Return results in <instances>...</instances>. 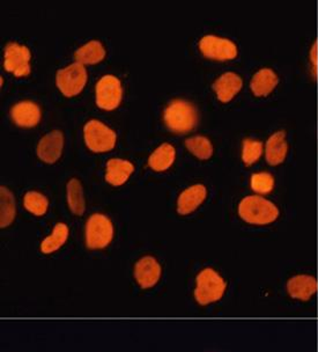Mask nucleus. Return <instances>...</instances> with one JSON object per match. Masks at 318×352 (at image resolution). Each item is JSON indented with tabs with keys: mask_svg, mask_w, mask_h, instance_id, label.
<instances>
[{
	"mask_svg": "<svg viewBox=\"0 0 318 352\" xmlns=\"http://www.w3.org/2000/svg\"><path fill=\"white\" fill-rule=\"evenodd\" d=\"M238 214L245 223L269 225L278 219L279 209L275 203L262 196H247L238 204Z\"/></svg>",
	"mask_w": 318,
	"mask_h": 352,
	"instance_id": "1",
	"label": "nucleus"
},
{
	"mask_svg": "<svg viewBox=\"0 0 318 352\" xmlns=\"http://www.w3.org/2000/svg\"><path fill=\"white\" fill-rule=\"evenodd\" d=\"M166 125L170 131L184 135L192 131L198 124V113L194 104L184 100H174L163 114Z\"/></svg>",
	"mask_w": 318,
	"mask_h": 352,
	"instance_id": "2",
	"label": "nucleus"
},
{
	"mask_svg": "<svg viewBox=\"0 0 318 352\" xmlns=\"http://www.w3.org/2000/svg\"><path fill=\"white\" fill-rule=\"evenodd\" d=\"M197 286L194 298L201 305H209L219 301L226 291V282L213 269H204L197 276Z\"/></svg>",
	"mask_w": 318,
	"mask_h": 352,
	"instance_id": "3",
	"label": "nucleus"
},
{
	"mask_svg": "<svg viewBox=\"0 0 318 352\" xmlns=\"http://www.w3.org/2000/svg\"><path fill=\"white\" fill-rule=\"evenodd\" d=\"M84 143L95 153H103L113 150L116 145V132L108 128L102 122L92 120L84 128Z\"/></svg>",
	"mask_w": 318,
	"mask_h": 352,
	"instance_id": "4",
	"label": "nucleus"
},
{
	"mask_svg": "<svg viewBox=\"0 0 318 352\" xmlns=\"http://www.w3.org/2000/svg\"><path fill=\"white\" fill-rule=\"evenodd\" d=\"M113 236V223L101 213L91 216L86 225V245L91 250H102L109 245Z\"/></svg>",
	"mask_w": 318,
	"mask_h": 352,
	"instance_id": "5",
	"label": "nucleus"
},
{
	"mask_svg": "<svg viewBox=\"0 0 318 352\" xmlns=\"http://www.w3.org/2000/svg\"><path fill=\"white\" fill-rule=\"evenodd\" d=\"M87 82V70L82 64L73 63L65 69L57 71L56 84L59 91L67 96L72 98L79 94L84 89Z\"/></svg>",
	"mask_w": 318,
	"mask_h": 352,
	"instance_id": "6",
	"label": "nucleus"
},
{
	"mask_svg": "<svg viewBox=\"0 0 318 352\" xmlns=\"http://www.w3.org/2000/svg\"><path fill=\"white\" fill-rule=\"evenodd\" d=\"M199 50L206 58L226 62L238 57V47L228 38L206 35L199 41Z\"/></svg>",
	"mask_w": 318,
	"mask_h": 352,
	"instance_id": "7",
	"label": "nucleus"
},
{
	"mask_svg": "<svg viewBox=\"0 0 318 352\" xmlns=\"http://www.w3.org/2000/svg\"><path fill=\"white\" fill-rule=\"evenodd\" d=\"M123 89L121 81L111 74H106L96 85V104L101 109H116L122 101Z\"/></svg>",
	"mask_w": 318,
	"mask_h": 352,
	"instance_id": "8",
	"label": "nucleus"
},
{
	"mask_svg": "<svg viewBox=\"0 0 318 352\" xmlns=\"http://www.w3.org/2000/svg\"><path fill=\"white\" fill-rule=\"evenodd\" d=\"M30 49L25 45L12 42L5 48L4 67L8 72L14 74L15 77H27L30 74Z\"/></svg>",
	"mask_w": 318,
	"mask_h": 352,
	"instance_id": "9",
	"label": "nucleus"
},
{
	"mask_svg": "<svg viewBox=\"0 0 318 352\" xmlns=\"http://www.w3.org/2000/svg\"><path fill=\"white\" fill-rule=\"evenodd\" d=\"M64 136L58 130L50 132L40 140L37 145V155L42 162L55 164L62 155Z\"/></svg>",
	"mask_w": 318,
	"mask_h": 352,
	"instance_id": "10",
	"label": "nucleus"
},
{
	"mask_svg": "<svg viewBox=\"0 0 318 352\" xmlns=\"http://www.w3.org/2000/svg\"><path fill=\"white\" fill-rule=\"evenodd\" d=\"M135 276L141 289H150L161 277V265L154 257H143L135 264Z\"/></svg>",
	"mask_w": 318,
	"mask_h": 352,
	"instance_id": "11",
	"label": "nucleus"
},
{
	"mask_svg": "<svg viewBox=\"0 0 318 352\" xmlns=\"http://www.w3.org/2000/svg\"><path fill=\"white\" fill-rule=\"evenodd\" d=\"M243 86V81L238 74L234 72H226L221 74L213 84V89L216 98L223 103H228L238 96Z\"/></svg>",
	"mask_w": 318,
	"mask_h": 352,
	"instance_id": "12",
	"label": "nucleus"
},
{
	"mask_svg": "<svg viewBox=\"0 0 318 352\" xmlns=\"http://www.w3.org/2000/svg\"><path fill=\"white\" fill-rule=\"evenodd\" d=\"M207 197V189L204 184H194L179 195L177 199V212L187 216L194 212Z\"/></svg>",
	"mask_w": 318,
	"mask_h": 352,
	"instance_id": "13",
	"label": "nucleus"
},
{
	"mask_svg": "<svg viewBox=\"0 0 318 352\" xmlns=\"http://www.w3.org/2000/svg\"><path fill=\"white\" fill-rule=\"evenodd\" d=\"M11 116L15 124L22 128H34L41 121V109L36 103L32 101H21L16 103L11 110Z\"/></svg>",
	"mask_w": 318,
	"mask_h": 352,
	"instance_id": "14",
	"label": "nucleus"
},
{
	"mask_svg": "<svg viewBox=\"0 0 318 352\" xmlns=\"http://www.w3.org/2000/svg\"><path fill=\"white\" fill-rule=\"evenodd\" d=\"M288 153V143L286 140V132L284 130L277 131L269 137L265 144V158L269 165L278 166L285 162Z\"/></svg>",
	"mask_w": 318,
	"mask_h": 352,
	"instance_id": "15",
	"label": "nucleus"
},
{
	"mask_svg": "<svg viewBox=\"0 0 318 352\" xmlns=\"http://www.w3.org/2000/svg\"><path fill=\"white\" fill-rule=\"evenodd\" d=\"M317 287V280L308 275L295 276L287 283L289 296L299 300H309L316 294Z\"/></svg>",
	"mask_w": 318,
	"mask_h": 352,
	"instance_id": "16",
	"label": "nucleus"
},
{
	"mask_svg": "<svg viewBox=\"0 0 318 352\" xmlns=\"http://www.w3.org/2000/svg\"><path fill=\"white\" fill-rule=\"evenodd\" d=\"M278 84V74L275 71L262 69L255 74L250 81V89L257 98H265L275 91Z\"/></svg>",
	"mask_w": 318,
	"mask_h": 352,
	"instance_id": "17",
	"label": "nucleus"
},
{
	"mask_svg": "<svg viewBox=\"0 0 318 352\" xmlns=\"http://www.w3.org/2000/svg\"><path fill=\"white\" fill-rule=\"evenodd\" d=\"M135 172V166L131 162L122 159H111L106 162V181L115 187L124 184Z\"/></svg>",
	"mask_w": 318,
	"mask_h": 352,
	"instance_id": "18",
	"label": "nucleus"
},
{
	"mask_svg": "<svg viewBox=\"0 0 318 352\" xmlns=\"http://www.w3.org/2000/svg\"><path fill=\"white\" fill-rule=\"evenodd\" d=\"M106 57V49L99 41H91L74 52L76 62L82 65H93L102 62Z\"/></svg>",
	"mask_w": 318,
	"mask_h": 352,
	"instance_id": "19",
	"label": "nucleus"
},
{
	"mask_svg": "<svg viewBox=\"0 0 318 352\" xmlns=\"http://www.w3.org/2000/svg\"><path fill=\"white\" fill-rule=\"evenodd\" d=\"M175 148L170 144L165 143L157 147L148 158V165L155 172H165L175 162Z\"/></svg>",
	"mask_w": 318,
	"mask_h": 352,
	"instance_id": "20",
	"label": "nucleus"
},
{
	"mask_svg": "<svg viewBox=\"0 0 318 352\" xmlns=\"http://www.w3.org/2000/svg\"><path fill=\"white\" fill-rule=\"evenodd\" d=\"M15 218L14 196L8 188L0 187V228H8Z\"/></svg>",
	"mask_w": 318,
	"mask_h": 352,
	"instance_id": "21",
	"label": "nucleus"
},
{
	"mask_svg": "<svg viewBox=\"0 0 318 352\" xmlns=\"http://www.w3.org/2000/svg\"><path fill=\"white\" fill-rule=\"evenodd\" d=\"M67 204L76 216H82L84 212V197L80 181L72 179L66 187Z\"/></svg>",
	"mask_w": 318,
	"mask_h": 352,
	"instance_id": "22",
	"label": "nucleus"
},
{
	"mask_svg": "<svg viewBox=\"0 0 318 352\" xmlns=\"http://www.w3.org/2000/svg\"><path fill=\"white\" fill-rule=\"evenodd\" d=\"M69 228L63 223H58L54 228L52 234L44 239L41 243V250L44 254H52L58 250L69 238Z\"/></svg>",
	"mask_w": 318,
	"mask_h": 352,
	"instance_id": "23",
	"label": "nucleus"
},
{
	"mask_svg": "<svg viewBox=\"0 0 318 352\" xmlns=\"http://www.w3.org/2000/svg\"><path fill=\"white\" fill-rule=\"evenodd\" d=\"M185 146L194 157H197L201 160H209L212 157L213 145L206 137H191L185 140Z\"/></svg>",
	"mask_w": 318,
	"mask_h": 352,
	"instance_id": "24",
	"label": "nucleus"
},
{
	"mask_svg": "<svg viewBox=\"0 0 318 352\" xmlns=\"http://www.w3.org/2000/svg\"><path fill=\"white\" fill-rule=\"evenodd\" d=\"M23 204L30 213L41 217L47 212L49 202L44 195L37 191H28L23 198Z\"/></svg>",
	"mask_w": 318,
	"mask_h": 352,
	"instance_id": "25",
	"label": "nucleus"
},
{
	"mask_svg": "<svg viewBox=\"0 0 318 352\" xmlns=\"http://www.w3.org/2000/svg\"><path fill=\"white\" fill-rule=\"evenodd\" d=\"M263 143L260 140H243L242 144V162L245 166H251L260 160L263 154Z\"/></svg>",
	"mask_w": 318,
	"mask_h": 352,
	"instance_id": "26",
	"label": "nucleus"
},
{
	"mask_svg": "<svg viewBox=\"0 0 318 352\" xmlns=\"http://www.w3.org/2000/svg\"><path fill=\"white\" fill-rule=\"evenodd\" d=\"M250 187L257 194H270L275 189V177L270 173H256L251 175Z\"/></svg>",
	"mask_w": 318,
	"mask_h": 352,
	"instance_id": "27",
	"label": "nucleus"
},
{
	"mask_svg": "<svg viewBox=\"0 0 318 352\" xmlns=\"http://www.w3.org/2000/svg\"><path fill=\"white\" fill-rule=\"evenodd\" d=\"M309 59H310L311 65H313V74L315 78L318 76V41H315V43L311 47L309 52Z\"/></svg>",
	"mask_w": 318,
	"mask_h": 352,
	"instance_id": "28",
	"label": "nucleus"
}]
</instances>
